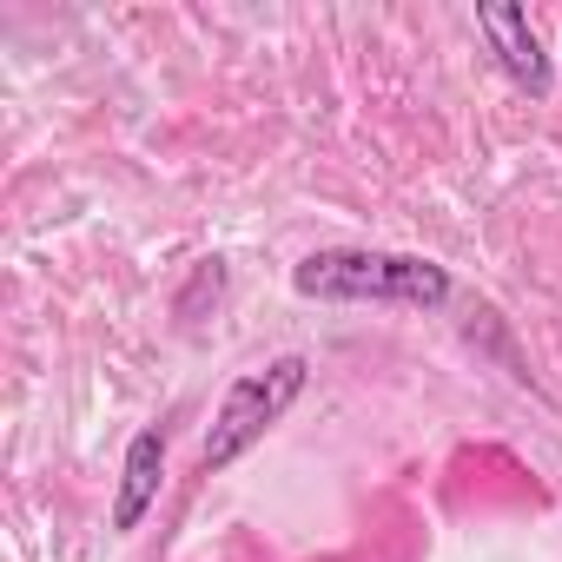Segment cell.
<instances>
[{"label": "cell", "instance_id": "5", "mask_svg": "<svg viewBox=\"0 0 562 562\" xmlns=\"http://www.w3.org/2000/svg\"><path fill=\"white\" fill-rule=\"evenodd\" d=\"M218 292H225V265H218V258H199V265H192V285L172 299V312L192 325V318H199V305H218Z\"/></svg>", "mask_w": 562, "mask_h": 562}, {"label": "cell", "instance_id": "4", "mask_svg": "<svg viewBox=\"0 0 562 562\" xmlns=\"http://www.w3.org/2000/svg\"><path fill=\"white\" fill-rule=\"evenodd\" d=\"M159 476H166V430L146 424V430L126 443V463H120V496H113V529H120V536L146 522V509L159 503Z\"/></svg>", "mask_w": 562, "mask_h": 562}, {"label": "cell", "instance_id": "1", "mask_svg": "<svg viewBox=\"0 0 562 562\" xmlns=\"http://www.w3.org/2000/svg\"><path fill=\"white\" fill-rule=\"evenodd\" d=\"M292 292L318 305H404V312H443L450 305V271L417 251H371V245H338L312 251L292 265Z\"/></svg>", "mask_w": 562, "mask_h": 562}, {"label": "cell", "instance_id": "2", "mask_svg": "<svg viewBox=\"0 0 562 562\" xmlns=\"http://www.w3.org/2000/svg\"><path fill=\"white\" fill-rule=\"evenodd\" d=\"M305 378H312L305 358H271L265 371L232 378L225 397H218V411H212V430H205V443H199V463L218 476V470H232L251 443H265V430L299 404Z\"/></svg>", "mask_w": 562, "mask_h": 562}, {"label": "cell", "instance_id": "3", "mask_svg": "<svg viewBox=\"0 0 562 562\" xmlns=\"http://www.w3.org/2000/svg\"><path fill=\"white\" fill-rule=\"evenodd\" d=\"M476 27H483L496 67L529 100H549L555 93V67H549V54H542V41H536V27H529V14L516 8V0H476Z\"/></svg>", "mask_w": 562, "mask_h": 562}]
</instances>
